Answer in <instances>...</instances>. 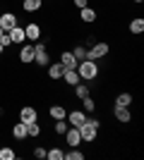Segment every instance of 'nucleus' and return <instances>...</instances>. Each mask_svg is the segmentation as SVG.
Listing matches in <instances>:
<instances>
[{
	"label": "nucleus",
	"mask_w": 144,
	"mask_h": 160,
	"mask_svg": "<svg viewBox=\"0 0 144 160\" xmlns=\"http://www.w3.org/2000/svg\"><path fill=\"white\" fill-rule=\"evenodd\" d=\"M77 74H79V79H94L96 74H99V67L91 60H82L77 65Z\"/></svg>",
	"instance_id": "f257e3e1"
},
{
	"label": "nucleus",
	"mask_w": 144,
	"mask_h": 160,
	"mask_svg": "<svg viewBox=\"0 0 144 160\" xmlns=\"http://www.w3.org/2000/svg\"><path fill=\"white\" fill-rule=\"evenodd\" d=\"M106 53H108V46H106V43H96V46L91 48V50H87V58H84V60H91V62H96L99 58H103Z\"/></svg>",
	"instance_id": "f03ea898"
},
{
	"label": "nucleus",
	"mask_w": 144,
	"mask_h": 160,
	"mask_svg": "<svg viewBox=\"0 0 144 160\" xmlns=\"http://www.w3.org/2000/svg\"><path fill=\"white\" fill-rule=\"evenodd\" d=\"M14 27H17V17H14L12 12L0 14V29H3V31H12Z\"/></svg>",
	"instance_id": "7ed1b4c3"
},
{
	"label": "nucleus",
	"mask_w": 144,
	"mask_h": 160,
	"mask_svg": "<svg viewBox=\"0 0 144 160\" xmlns=\"http://www.w3.org/2000/svg\"><path fill=\"white\" fill-rule=\"evenodd\" d=\"M34 62H36V65H41V67L48 65V53H46V48H43L41 43L34 46Z\"/></svg>",
	"instance_id": "20e7f679"
},
{
	"label": "nucleus",
	"mask_w": 144,
	"mask_h": 160,
	"mask_svg": "<svg viewBox=\"0 0 144 160\" xmlns=\"http://www.w3.org/2000/svg\"><path fill=\"white\" fill-rule=\"evenodd\" d=\"M67 117H70V124H72V127H77V129H79L84 122H87V115H84L82 110H75V112H70Z\"/></svg>",
	"instance_id": "39448f33"
},
{
	"label": "nucleus",
	"mask_w": 144,
	"mask_h": 160,
	"mask_svg": "<svg viewBox=\"0 0 144 160\" xmlns=\"http://www.w3.org/2000/svg\"><path fill=\"white\" fill-rule=\"evenodd\" d=\"M60 65L65 67V69H77V65H79V62L75 60V55H72V53H62V55H60Z\"/></svg>",
	"instance_id": "423d86ee"
},
{
	"label": "nucleus",
	"mask_w": 144,
	"mask_h": 160,
	"mask_svg": "<svg viewBox=\"0 0 144 160\" xmlns=\"http://www.w3.org/2000/svg\"><path fill=\"white\" fill-rule=\"evenodd\" d=\"M19 120L24 122V124H31V122H36V110H34V108H22Z\"/></svg>",
	"instance_id": "0eeeda50"
},
{
	"label": "nucleus",
	"mask_w": 144,
	"mask_h": 160,
	"mask_svg": "<svg viewBox=\"0 0 144 160\" xmlns=\"http://www.w3.org/2000/svg\"><path fill=\"white\" fill-rule=\"evenodd\" d=\"M65 139H67V143H70V146H72V148H75L77 146V143H79V141H82V136H79V129H67V132H65Z\"/></svg>",
	"instance_id": "6e6552de"
},
{
	"label": "nucleus",
	"mask_w": 144,
	"mask_h": 160,
	"mask_svg": "<svg viewBox=\"0 0 144 160\" xmlns=\"http://www.w3.org/2000/svg\"><path fill=\"white\" fill-rule=\"evenodd\" d=\"M7 33H10L12 43H24V38H27V33H24V29H22V27H14L12 31H7Z\"/></svg>",
	"instance_id": "1a4fd4ad"
},
{
	"label": "nucleus",
	"mask_w": 144,
	"mask_h": 160,
	"mask_svg": "<svg viewBox=\"0 0 144 160\" xmlns=\"http://www.w3.org/2000/svg\"><path fill=\"white\" fill-rule=\"evenodd\" d=\"M62 77H65V81H67L70 86H77V84H79V74H77V69H65Z\"/></svg>",
	"instance_id": "9d476101"
},
{
	"label": "nucleus",
	"mask_w": 144,
	"mask_h": 160,
	"mask_svg": "<svg viewBox=\"0 0 144 160\" xmlns=\"http://www.w3.org/2000/svg\"><path fill=\"white\" fill-rule=\"evenodd\" d=\"M24 33H27V38L36 41V38H41V27H39V24H29V27L24 29Z\"/></svg>",
	"instance_id": "9b49d317"
},
{
	"label": "nucleus",
	"mask_w": 144,
	"mask_h": 160,
	"mask_svg": "<svg viewBox=\"0 0 144 160\" xmlns=\"http://www.w3.org/2000/svg\"><path fill=\"white\" fill-rule=\"evenodd\" d=\"M115 117H118L120 122H130L132 115H130V110H127L125 105H115Z\"/></svg>",
	"instance_id": "f8f14e48"
},
{
	"label": "nucleus",
	"mask_w": 144,
	"mask_h": 160,
	"mask_svg": "<svg viewBox=\"0 0 144 160\" xmlns=\"http://www.w3.org/2000/svg\"><path fill=\"white\" fill-rule=\"evenodd\" d=\"M62 72H65V67H62L60 62H58V65H51V67H48V77H51V79H60Z\"/></svg>",
	"instance_id": "ddd939ff"
},
{
	"label": "nucleus",
	"mask_w": 144,
	"mask_h": 160,
	"mask_svg": "<svg viewBox=\"0 0 144 160\" xmlns=\"http://www.w3.org/2000/svg\"><path fill=\"white\" fill-rule=\"evenodd\" d=\"M19 58H22V62H34V46H24Z\"/></svg>",
	"instance_id": "4468645a"
},
{
	"label": "nucleus",
	"mask_w": 144,
	"mask_h": 160,
	"mask_svg": "<svg viewBox=\"0 0 144 160\" xmlns=\"http://www.w3.org/2000/svg\"><path fill=\"white\" fill-rule=\"evenodd\" d=\"M51 117H53V120H65V117H67V112H65V108L53 105V108H51Z\"/></svg>",
	"instance_id": "2eb2a0df"
},
{
	"label": "nucleus",
	"mask_w": 144,
	"mask_h": 160,
	"mask_svg": "<svg viewBox=\"0 0 144 160\" xmlns=\"http://www.w3.org/2000/svg\"><path fill=\"white\" fill-rule=\"evenodd\" d=\"M12 136H14V139H24V136H27V124H24V122L14 124V129H12Z\"/></svg>",
	"instance_id": "dca6fc26"
},
{
	"label": "nucleus",
	"mask_w": 144,
	"mask_h": 160,
	"mask_svg": "<svg viewBox=\"0 0 144 160\" xmlns=\"http://www.w3.org/2000/svg\"><path fill=\"white\" fill-rule=\"evenodd\" d=\"M130 31L132 33H142L144 31V19H139V17H137V19H132L130 22Z\"/></svg>",
	"instance_id": "f3484780"
},
{
	"label": "nucleus",
	"mask_w": 144,
	"mask_h": 160,
	"mask_svg": "<svg viewBox=\"0 0 144 160\" xmlns=\"http://www.w3.org/2000/svg\"><path fill=\"white\" fill-rule=\"evenodd\" d=\"M46 158L48 160H62V158H65V153H62L60 148H51V151H46Z\"/></svg>",
	"instance_id": "a211bd4d"
},
{
	"label": "nucleus",
	"mask_w": 144,
	"mask_h": 160,
	"mask_svg": "<svg viewBox=\"0 0 144 160\" xmlns=\"http://www.w3.org/2000/svg\"><path fill=\"white\" fill-rule=\"evenodd\" d=\"M94 19H96V12H94V10L82 7V22H87V24H89V22H94Z\"/></svg>",
	"instance_id": "6ab92c4d"
},
{
	"label": "nucleus",
	"mask_w": 144,
	"mask_h": 160,
	"mask_svg": "<svg viewBox=\"0 0 144 160\" xmlns=\"http://www.w3.org/2000/svg\"><path fill=\"white\" fill-rule=\"evenodd\" d=\"M41 7V0H24V10L27 12H36Z\"/></svg>",
	"instance_id": "aec40b11"
},
{
	"label": "nucleus",
	"mask_w": 144,
	"mask_h": 160,
	"mask_svg": "<svg viewBox=\"0 0 144 160\" xmlns=\"http://www.w3.org/2000/svg\"><path fill=\"white\" fill-rule=\"evenodd\" d=\"M14 158H17V155H14V151H12V148H0V160H14Z\"/></svg>",
	"instance_id": "412c9836"
},
{
	"label": "nucleus",
	"mask_w": 144,
	"mask_h": 160,
	"mask_svg": "<svg viewBox=\"0 0 144 160\" xmlns=\"http://www.w3.org/2000/svg\"><path fill=\"white\" fill-rule=\"evenodd\" d=\"M130 100H132L130 93H120V96L115 98V105H125V108H127V105H130Z\"/></svg>",
	"instance_id": "4be33fe9"
},
{
	"label": "nucleus",
	"mask_w": 144,
	"mask_h": 160,
	"mask_svg": "<svg viewBox=\"0 0 144 160\" xmlns=\"http://www.w3.org/2000/svg\"><path fill=\"white\" fill-rule=\"evenodd\" d=\"M41 134V127L36 124V122H31V124H27V136H39Z\"/></svg>",
	"instance_id": "5701e85b"
},
{
	"label": "nucleus",
	"mask_w": 144,
	"mask_h": 160,
	"mask_svg": "<svg viewBox=\"0 0 144 160\" xmlns=\"http://www.w3.org/2000/svg\"><path fill=\"white\" fill-rule=\"evenodd\" d=\"M72 55H75V60H77V62H82L84 58H87V50H84L82 46H77L75 50H72Z\"/></svg>",
	"instance_id": "b1692460"
},
{
	"label": "nucleus",
	"mask_w": 144,
	"mask_h": 160,
	"mask_svg": "<svg viewBox=\"0 0 144 160\" xmlns=\"http://www.w3.org/2000/svg\"><path fill=\"white\" fill-rule=\"evenodd\" d=\"M0 46H3V48L12 46V38H10V33H7V31H3V36H0Z\"/></svg>",
	"instance_id": "393cba45"
},
{
	"label": "nucleus",
	"mask_w": 144,
	"mask_h": 160,
	"mask_svg": "<svg viewBox=\"0 0 144 160\" xmlns=\"http://www.w3.org/2000/svg\"><path fill=\"white\" fill-rule=\"evenodd\" d=\"M89 96V88L82 86V84H77V98H87Z\"/></svg>",
	"instance_id": "a878e982"
},
{
	"label": "nucleus",
	"mask_w": 144,
	"mask_h": 160,
	"mask_svg": "<svg viewBox=\"0 0 144 160\" xmlns=\"http://www.w3.org/2000/svg\"><path fill=\"white\" fill-rule=\"evenodd\" d=\"M65 158H67V160H82L84 155L79 153V151H70V153H65Z\"/></svg>",
	"instance_id": "bb28decb"
},
{
	"label": "nucleus",
	"mask_w": 144,
	"mask_h": 160,
	"mask_svg": "<svg viewBox=\"0 0 144 160\" xmlns=\"http://www.w3.org/2000/svg\"><path fill=\"white\" fill-rule=\"evenodd\" d=\"M55 132H58V134H65V132H67V124H65V120H58V124H55Z\"/></svg>",
	"instance_id": "cd10ccee"
},
{
	"label": "nucleus",
	"mask_w": 144,
	"mask_h": 160,
	"mask_svg": "<svg viewBox=\"0 0 144 160\" xmlns=\"http://www.w3.org/2000/svg\"><path fill=\"white\" fill-rule=\"evenodd\" d=\"M84 100V110H87V112H91V110H94V100L89 98V96H87V98H82Z\"/></svg>",
	"instance_id": "c85d7f7f"
},
{
	"label": "nucleus",
	"mask_w": 144,
	"mask_h": 160,
	"mask_svg": "<svg viewBox=\"0 0 144 160\" xmlns=\"http://www.w3.org/2000/svg\"><path fill=\"white\" fill-rule=\"evenodd\" d=\"M34 155H36V158H46V151H43V148H36Z\"/></svg>",
	"instance_id": "c756f323"
},
{
	"label": "nucleus",
	"mask_w": 144,
	"mask_h": 160,
	"mask_svg": "<svg viewBox=\"0 0 144 160\" xmlns=\"http://www.w3.org/2000/svg\"><path fill=\"white\" fill-rule=\"evenodd\" d=\"M87 2H89V0H75V5L79 7V10H82V7H87Z\"/></svg>",
	"instance_id": "7c9ffc66"
},
{
	"label": "nucleus",
	"mask_w": 144,
	"mask_h": 160,
	"mask_svg": "<svg viewBox=\"0 0 144 160\" xmlns=\"http://www.w3.org/2000/svg\"><path fill=\"white\" fill-rule=\"evenodd\" d=\"M135 2H142V0H135Z\"/></svg>",
	"instance_id": "2f4dec72"
},
{
	"label": "nucleus",
	"mask_w": 144,
	"mask_h": 160,
	"mask_svg": "<svg viewBox=\"0 0 144 160\" xmlns=\"http://www.w3.org/2000/svg\"><path fill=\"white\" fill-rule=\"evenodd\" d=\"M0 53H3V46H0Z\"/></svg>",
	"instance_id": "473e14b6"
},
{
	"label": "nucleus",
	"mask_w": 144,
	"mask_h": 160,
	"mask_svg": "<svg viewBox=\"0 0 144 160\" xmlns=\"http://www.w3.org/2000/svg\"><path fill=\"white\" fill-rule=\"evenodd\" d=\"M0 36H3V29H0Z\"/></svg>",
	"instance_id": "72a5a7b5"
}]
</instances>
